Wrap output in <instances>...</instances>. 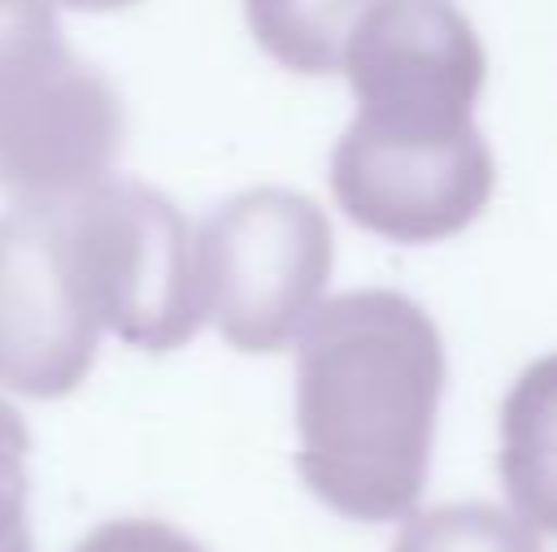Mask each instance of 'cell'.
I'll return each instance as SVG.
<instances>
[{
	"label": "cell",
	"instance_id": "cell-1",
	"mask_svg": "<svg viewBox=\"0 0 557 552\" xmlns=\"http://www.w3.org/2000/svg\"><path fill=\"white\" fill-rule=\"evenodd\" d=\"M448 361L440 326L400 291L361 287L309 313L296 348L305 487L352 522L413 513Z\"/></svg>",
	"mask_w": 557,
	"mask_h": 552
},
{
	"label": "cell",
	"instance_id": "cell-2",
	"mask_svg": "<svg viewBox=\"0 0 557 552\" xmlns=\"http://www.w3.org/2000/svg\"><path fill=\"white\" fill-rule=\"evenodd\" d=\"M122 130L113 83L70 52L52 0H0V191L70 200L113 170Z\"/></svg>",
	"mask_w": 557,
	"mask_h": 552
},
{
	"label": "cell",
	"instance_id": "cell-3",
	"mask_svg": "<svg viewBox=\"0 0 557 552\" xmlns=\"http://www.w3.org/2000/svg\"><path fill=\"white\" fill-rule=\"evenodd\" d=\"M74 278L100 322L122 343L174 352L205 326L196 230L170 196L139 178L104 174L57 200Z\"/></svg>",
	"mask_w": 557,
	"mask_h": 552
},
{
	"label": "cell",
	"instance_id": "cell-4",
	"mask_svg": "<svg viewBox=\"0 0 557 552\" xmlns=\"http://www.w3.org/2000/svg\"><path fill=\"white\" fill-rule=\"evenodd\" d=\"M335 265L326 213L287 187H248L196 230L205 317L239 352L287 348Z\"/></svg>",
	"mask_w": 557,
	"mask_h": 552
},
{
	"label": "cell",
	"instance_id": "cell-5",
	"mask_svg": "<svg viewBox=\"0 0 557 552\" xmlns=\"http://www.w3.org/2000/svg\"><path fill=\"white\" fill-rule=\"evenodd\" d=\"M357 117L400 135H444L474 122L487 52L453 0H374L339 57Z\"/></svg>",
	"mask_w": 557,
	"mask_h": 552
},
{
	"label": "cell",
	"instance_id": "cell-6",
	"mask_svg": "<svg viewBox=\"0 0 557 552\" xmlns=\"http://www.w3.org/2000/svg\"><path fill=\"white\" fill-rule=\"evenodd\" d=\"M331 191L361 230L392 243H435L487 209L496 161L474 122L444 135H400L352 117L331 152Z\"/></svg>",
	"mask_w": 557,
	"mask_h": 552
},
{
	"label": "cell",
	"instance_id": "cell-7",
	"mask_svg": "<svg viewBox=\"0 0 557 552\" xmlns=\"http://www.w3.org/2000/svg\"><path fill=\"white\" fill-rule=\"evenodd\" d=\"M100 322L74 278L57 204L0 213V382L30 400L70 396L96 365Z\"/></svg>",
	"mask_w": 557,
	"mask_h": 552
},
{
	"label": "cell",
	"instance_id": "cell-8",
	"mask_svg": "<svg viewBox=\"0 0 557 552\" xmlns=\"http://www.w3.org/2000/svg\"><path fill=\"white\" fill-rule=\"evenodd\" d=\"M496 469L513 513L557 535V352L531 361L500 404Z\"/></svg>",
	"mask_w": 557,
	"mask_h": 552
},
{
	"label": "cell",
	"instance_id": "cell-9",
	"mask_svg": "<svg viewBox=\"0 0 557 552\" xmlns=\"http://www.w3.org/2000/svg\"><path fill=\"white\" fill-rule=\"evenodd\" d=\"M374 0H244V17L265 57L292 74H331L357 17Z\"/></svg>",
	"mask_w": 557,
	"mask_h": 552
},
{
	"label": "cell",
	"instance_id": "cell-10",
	"mask_svg": "<svg viewBox=\"0 0 557 552\" xmlns=\"http://www.w3.org/2000/svg\"><path fill=\"white\" fill-rule=\"evenodd\" d=\"M392 552H540V539L518 513L466 500L409 517Z\"/></svg>",
	"mask_w": 557,
	"mask_h": 552
},
{
	"label": "cell",
	"instance_id": "cell-11",
	"mask_svg": "<svg viewBox=\"0 0 557 552\" xmlns=\"http://www.w3.org/2000/svg\"><path fill=\"white\" fill-rule=\"evenodd\" d=\"M26 452H30V430L22 413L9 400H0V552H35L26 522V495H30Z\"/></svg>",
	"mask_w": 557,
	"mask_h": 552
},
{
	"label": "cell",
	"instance_id": "cell-12",
	"mask_svg": "<svg viewBox=\"0 0 557 552\" xmlns=\"http://www.w3.org/2000/svg\"><path fill=\"white\" fill-rule=\"evenodd\" d=\"M74 552H205L191 535L157 517H113L87 530Z\"/></svg>",
	"mask_w": 557,
	"mask_h": 552
},
{
	"label": "cell",
	"instance_id": "cell-13",
	"mask_svg": "<svg viewBox=\"0 0 557 552\" xmlns=\"http://www.w3.org/2000/svg\"><path fill=\"white\" fill-rule=\"evenodd\" d=\"M52 4H65V9H87V13H113V9H126L135 0H52Z\"/></svg>",
	"mask_w": 557,
	"mask_h": 552
}]
</instances>
